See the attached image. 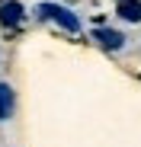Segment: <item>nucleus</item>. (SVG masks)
Returning a JSON list of instances; mask_svg holds the SVG:
<instances>
[{"label": "nucleus", "mask_w": 141, "mask_h": 147, "mask_svg": "<svg viewBox=\"0 0 141 147\" xmlns=\"http://www.w3.org/2000/svg\"><path fill=\"white\" fill-rule=\"evenodd\" d=\"M39 13H42L45 19L61 22V26H64V29H70V32H77V29H80V19H77L74 13H67L64 7H58V3H42V7H39Z\"/></svg>", "instance_id": "1"}, {"label": "nucleus", "mask_w": 141, "mask_h": 147, "mask_svg": "<svg viewBox=\"0 0 141 147\" xmlns=\"http://www.w3.org/2000/svg\"><path fill=\"white\" fill-rule=\"evenodd\" d=\"M119 16L128 19V22H138L141 19V3H138V0H122V3H119Z\"/></svg>", "instance_id": "4"}, {"label": "nucleus", "mask_w": 141, "mask_h": 147, "mask_svg": "<svg viewBox=\"0 0 141 147\" xmlns=\"http://www.w3.org/2000/svg\"><path fill=\"white\" fill-rule=\"evenodd\" d=\"M96 38H100V42H103L106 48H122V45H125L122 32H115V29H103V26L96 29Z\"/></svg>", "instance_id": "3"}, {"label": "nucleus", "mask_w": 141, "mask_h": 147, "mask_svg": "<svg viewBox=\"0 0 141 147\" xmlns=\"http://www.w3.org/2000/svg\"><path fill=\"white\" fill-rule=\"evenodd\" d=\"M0 22H3V26H19L22 22V7L16 3V0H7V3H0Z\"/></svg>", "instance_id": "2"}, {"label": "nucleus", "mask_w": 141, "mask_h": 147, "mask_svg": "<svg viewBox=\"0 0 141 147\" xmlns=\"http://www.w3.org/2000/svg\"><path fill=\"white\" fill-rule=\"evenodd\" d=\"M10 112H13V90L7 83H0V121L10 118Z\"/></svg>", "instance_id": "5"}]
</instances>
